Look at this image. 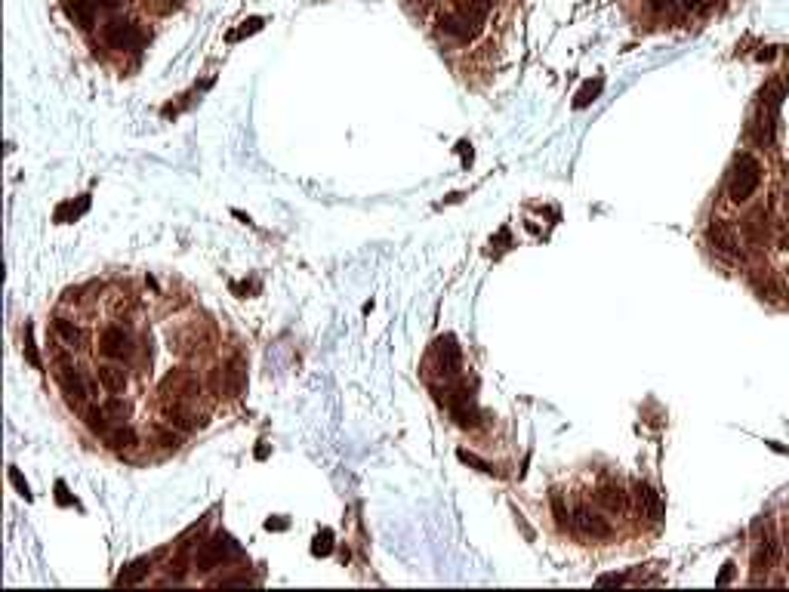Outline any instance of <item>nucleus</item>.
Segmentation results:
<instances>
[{"label": "nucleus", "instance_id": "nucleus-1", "mask_svg": "<svg viewBox=\"0 0 789 592\" xmlns=\"http://www.w3.org/2000/svg\"><path fill=\"white\" fill-rule=\"evenodd\" d=\"M99 40H102L109 49L114 53H139L142 47L148 44V31L139 28L133 19H124V16H111L102 22L99 28Z\"/></svg>", "mask_w": 789, "mask_h": 592}, {"label": "nucleus", "instance_id": "nucleus-2", "mask_svg": "<svg viewBox=\"0 0 789 592\" xmlns=\"http://www.w3.org/2000/svg\"><path fill=\"white\" fill-rule=\"evenodd\" d=\"M758 185H762V163H758V158L749 152L737 154L734 167H731V176H728V198L734 204H743L756 195Z\"/></svg>", "mask_w": 789, "mask_h": 592}, {"label": "nucleus", "instance_id": "nucleus-3", "mask_svg": "<svg viewBox=\"0 0 789 592\" xmlns=\"http://www.w3.org/2000/svg\"><path fill=\"white\" fill-rule=\"evenodd\" d=\"M234 559H241V546L234 543L225 531H216L213 537H207L204 543H198L195 555H191V565L198 570H213V568L225 565V561H234Z\"/></svg>", "mask_w": 789, "mask_h": 592}, {"label": "nucleus", "instance_id": "nucleus-4", "mask_svg": "<svg viewBox=\"0 0 789 592\" xmlns=\"http://www.w3.org/2000/svg\"><path fill=\"white\" fill-rule=\"evenodd\" d=\"M136 352H139V346H136V337L130 330H127L124 324H109L102 327V333H99V355L109 361H120V365H136Z\"/></svg>", "mask_w": 789, "mask_h": 592}, {"label": "nucleus", "instance_id": "nucleus-5", "mask_svg": "<svg viewBox=\"0 0 789 592\" xmlns=\"http://www.w3.org/2000/svg\"><path fill=\"white\" fill-rule=\"evenodd\" d=\"M161 413H164V423L173 426L179 432H198L207 426V413H200L195 408V401H185V398H164L161 404Z\"/></svg>", "mask_w": 789, "mask_h": 592}, {"label": "nucleus", "instance_id": "nucleus-6", "mask_svg": "<svg viewBox=\"0 0 789 592\" xmlns=\"http://www.w3.org/2000/svg\"><path fill=\"white\" fill-rule=\"evenodd\" d=\"M435 367H438V374H441L444 383L460 380V374H463V349H460V342H456L454 333H444V337H438V342H435Z\"/></svg>", "mask_w": 789, "mask_h": 592}, {"label": "nucleus", "instance_id": "nucleus-7", "mask_svg": "<svg viewBox=\"0 0 789 592\" xmlns=\"http://www.w3.org/2000/svg\"><path fill=\"white\" fill-rule=\"evenodd\" d=\"M571 527H573V531H580L583 537H589V540H607V537H614L611 522H607V518H601V512H595L592 506H583V503L571 509Z\"/></svg>", "mask_w": 789, "mask_h": 592}, {"label": "nucleus", "instance_id": "nucleus-8", "mask_svg": "<svg viewBox=\"0 0 789 592\" xmlns=\"http://www.w3.org/2000/svg\"><path fill=\"white\" fill-rule=\"evenodd\" d=\"M438 31L447 40H454V44H469V40H475V34L481 31V25L465 19L460 10H447L438 16Z\"/></svg>", "mask_w": 789, "mask_h": 592}, {"label": "nucleus", "instance_id": "nucleus-9", "mask_svg": "<svg viewBox=\"0 0 789 592\" xmlns=\"http://www.w3.org/2000/svg\"><path fill=\"white\" fill-rule=\"evenodd\" d=\"M706 238L722 256H731V259L740 256V234L734 232V225H731L728 219H712L706 228Z\"/></svg>", "mask_w": 789, "mask_h": 592}, {"label": "nucleus", "instance_id": "nucleus-10", "mask_svg": "<svg viewBox=\"0 0 789 592\" xmlns=\"http://www.w3.org/2000/svg\"><path fill=\"white\" fill-rule=\"evenodd\" d=\"M740 232H743V238L749 241L752 247H765L767 241H771V234H774L771 213H767L765 207H756V210H752L749 216L740 223Z\"/></svg>", "mask_w": 789, "mask_h": 592}, {"label": "nucleus", "instance_id": "nucleus-11", "mask_svg": "<svg viewBox=\"0 0 789 592\" xmlns=\"http://www.w3.org/2000/svg\"><path fill=\"white\" fill-rule=\"evenodd\" d=\"M632 503L638 509V515L648 518V522H660L663 518V500H660V494L654 488H651L648 481H635L632 484Z\"/></svg>", "mask_w": 789, "mask_h": 592}, {"label": "nucleus", "instance_id": "nucleus-12", "mask_svg": "<svg viewBox=\"0 0 789 592\" xmlns=\"http://www.w3.org/2000/svg\"><path fill=\"white\" fill-rule=\"evenodd\" d=\"M774 130H777V114L758 109L752 114V120L746 124V136H749L756 145H771L774 142Z\"/></svg>", "mask_w": 789, "mask_h": 592}, {"label": "nucleus", "instance_id": "nucleus-13", "mask_svg": "<svg viewBox=\"0 0 789 592\" xmlns=\"http://www.w3.org/2000/svg\"><path fill=\"white\" fill-rule=\"evenodd\" d=\"M96 380H99V386H102L109 395H124L127 392V386H130V374L124 370V365H99L96 367Z\"/></svg>", "mask_w": 789, "mask_h": 592}, {"label": "nucleus", "instance_id": "nucleus-14", "mask_svg": "<svg viewBox=\"0 0 789 592\" xmlns=\"http://www.w3.org/2000/svg\"><path fill=\"white\" fill-rule=\"evenodd\" d=\"M62 10H65V16L77 28H83V31H90V28L96 25V19H99V3H96V0H62Z\"/></svg>", "mask_w": 789, "mask_h": 592}, {"label": "nucleus", "instance_id": "nucleus-15", "mask_svg": "<svg viewBox=\"0 0 789 592\" xmlns=\"http://www.w3.org/2000/svg\"><path fill=\"white\" fill-rule=\"evenodd\" d=\"M598 500L601 506H605L607 512H614V515H623V512L629 509V500H632V494H626V488H623L616 479H607L605 484L598 488Z\"/></svg>", "mask_w": 789, "mask_h": 592}, {"label": "nucleus", "instance_id": "nucleus-16", "mask_svg": "<svg viewBox=\"0 0 789 592\" xmlns=\"http://www.w3.org/2000/svg\"><path fill=\"white\" fill-rule=\"evenodd\" d=\"M53 337L62 342V346H77V342L83 339V330H81V324H77L74 318H68V315H53Z\"/></svg>", "mask_w": 789, "mask_h": 592}, {"label": "nucleus", "instance_id": "nucleus-17", "mask_svg": "<svg viewBox=\"0 0 789 592\" xmlns=\"http://www.w3.org/2000/svg\"><path fill=\"white\" fill-rule=\"evenodd\" d=\"M83 423H87V429L93 435H99V438H105V435L114 429V419H111V413L105 410V404H90V408L83 410Z\"/></svg>", "mask_w": 789, "mask_h": 592}, {"label": "nucleus", "instance_id": "nucleus-18", "mask_svg": "<svg viewBox=\"0 0 789 592\" xmlns=\"http://www.w3.org/2000/svg\"><path fill=\"white\" fill-rule=\"evenodd\" d=\"M105 445H109L111 451H130V447L139 445V435H136V429L130 423H118L109 435H105Z\"/></svg>", "mask_w": 789, "mask_h": 592}, {"label": "nucleus", "instance_id": "nucleus-19", "mask_svg": "<svg viewBox=\"0 0 789 592\" xmlns=\"http://www.w3.org/2000/svg\"><path fill=\"white\" fill-rule=\"evenodd\" d=\"M491 6H493V0H454V10H460L463 16L472 19L475 25H484Z\"/></svg>", "mask_w": 789, "mask_h": 592}, {"label": "nucleus", "instance_id": "nucleus-20", "mask_svg": "<svg viewBox=\"0 0 789 592\" xmlns=\"http://www.w3.org/2000/svg\"><path fill=\"white\" fill-rule=\"evenodd\" d=\"M185 432H179V429H173V426H157L154 429V445L157 447H164V451H179V447L185 445V438H182Z\"/></svg>", "mask_w": 789, "mask_h": 592}, {"label": "nucleus", "instance_id": "nucleus-21", "mask_svg": "<svg viewBox=\"0 0 789 592\" xmlns=\"http://www.w3.org/2000/svg\"><path fill=\"white\" fill-rule=\"evenodd\" d=\"M87 207H90V198H87V195H83L77 204H74V201H65V204L56 207L53 219H56V223H74L77 216H83V213H87Z\"/></svg>", "mask_w": 789, "mask_h": 592}, {"label": "nucleus", "instance_id": "nucleus-22", "mask_svg": "<svg viewBox=\"0 0 789 592\" xmlns=\"http://www.w3.org/2000/svg\"><path fill=\"white\" fill-rule=\"evenodd\" d=\"M752 287H756V294L762 299H767V303H777V299H780V284H777V278H774L771 272L752 278Z\"/></svg>", "mask_w": 789, "mask_h": 592}, {"label": "nucleus", "instance_id": "nucleus-23", "mask_svg": "<svg viewBox=\"0 0 789 592\" xmlns=\"http://www.w3.org/2000/svg\"><path fill=\"white\" fill-rule=\"evenodd\" d=\"M152 561H154V559H139V561H133V565L118 577V586H124V583H142V580L148 577V570H152Z\"/></svg>", "mask_w": 789, "mask_h": 592}, {"label": "nucleus", "instance_id": "nucleus-24", "mask_svg": "<svg viewBox=\"0 0 789 592\" xmlns=\"http://www.w3.org/2000/svg\"><path fill=\"white\" fill-rule=\"evenodd\" d=\"M601 87H605V81H601V77H595V81H586L583 87H580L577 96H573V109H586V105H592L595 99H598Z\"/></svg>", "mask_w": 789, "mask_h": 592}, {"label": "nucleus", "instance_id": "nucleus-25", "mask_svg": "<svg viewBox=\"0 0 789 592\" xmlns=\"http://www.w3.org/2000/svg\"><path fill=\"white\" fill-rule=\"evenodd\" d=\"M774 238H777L780 250H789V195L783 201V213H780L777 225H774Z\"/></svg>", "mask_w": 789, "mask_h": 592}, {"label": "nucleus", "instance_id": "nucleus-26", "mask_svg": "<svg viewBox=\"0 0 789 592\" xmlns=\"http://www.w3.org/2000/svg\"><path fill=\"white\" fill-rule=\"evenodd\" d=\"M102 404H105V410L111 413V419H114V423H124V419L130 417V404H127V401H124V398H120V395H109V398H105Z\"/></svg>", "mask_w": 789, "mask_h": 592}, {"label": "nucleus", "instance_id": "nucleus-27", "mask_svg": "<svg viewBox=\"0 0 789 592\" xmlns=\"http://www.w3.org/2000/svg\"><path fill=\"white\" fill-rule=\"evenodd\" d=\"M25 358H28V365L31 367H44L40 365V355H38V346H34V330H31V324H25Z\"/></svg>", "mask_w": 789, "mask_h": 592}, {"label": "nucleus", "instance_id": "nucleus-28", "mask_svg": "<svg viewBox=\"0 0 789 592\" xmlns=\"http://www.w3.org/2000/svg\"><path fill=\"white\" fill-rule=\"evenodd\" d=\"M456 456H460V463H465V466H475L478 472H487V475L493 472V466H491V463H487V460H481V456H475L472 451H456Z\"/></svg>", "mask_w": 789, "mask_h": 592}, {"label": "nucleus", "instance_id": "nucleus-29", "mask_svg": "<svg viewBox=\"0 0 789 592\" xmlns=\"http://www.w3.org/2000/svg\"><path fill=\"white\" fill-rule=\"evenodd\" d=\"M552 512H555V518H558V525H571V509L564 506V497L561 494H552Z\"/></svg>", "mask_w": 789, "mask_h": 592}, {"label": "nucleus", "instance_id": "nucleus-30", "mask_svg": "<svg viewBox=\"0 0 789 592\" xmlns=\"http://www.w3.org/2000/svg\"><path fill=\"white\" fill-rule=\"evenodd\" d=\"M260 28H262V19H247V22H244L238 31L228 34V40H241V38H247V34H256Z\"/></svg>", "mask_w": 789, "mask_h": 592}, {"label": "nucleus", "instance_id": "nucleus-31", "mask_svg": "<svg viewBox=\"0 0 789 592\" xmlns=\"http://www.w3.org/2000/svg\"><path fill=\"white\" fill-rule=\"evenodd\" d=\"M330 549H333V534L330 531H324V534H318V540H314V546H312V552L314 555H327Z\"/></svg>", "mask_w": 789, "mask_h": 592}, {"label": "nucleus", "instance_id": "nucleus-32", "mask_svg": "<svg viewBox=\"0 0 789 592\" xmlns=\"http://www.w3.org/2000/svg\"><path fill=\"white\" fill-rule=\"evenodd\" d=\"M10 481H13V488H16L19 494L25 497V500H31V488H28V481L22 479V472H19V469H10Z\"/></svg>", "mask_w": 789, "mask_h": 592}, {"label": "nucleus", "instance_id": "nucleus-33", "mask_svg": "<svg viewBox=\"0 0 789 592\" xmlns=\"http://www.w3.org/2000/svg\"><path fill=\"white\" fill-rule=\"evenodd\" d=\"M681 10H687V13H703V10H709V0H681Z\"/></svg>", "mask_w": 789, "mask_h": 592}, {"label": "nucleus", "instance_id": "nucleus-34", "mask_svg": "<svg viewBox=\"0 0 789 592\" xmlns=\"http://www.w3.org/2000/svg\"><path fill=\"white\" fill-rule=\"evenodd\" d=\"M56 500H59L62 506H71V503H74V500H71V497H68V488H65V481H59V484H56Z\"/></svg>", "mask_w": 789, "mask_h": 592}, {"label": "nucleus", "instance_id": "nucleus-35", "mask_svg": "<svg viewBox=\"0 0 789 592\" xmlns=\"http://www.w3.org/2000/svg\"><path fill=\"white\" fill-rule=\"evenodd\" d=\"M96 3H99V10H105V13H118L124 0H96Z\"/></svg>", "mask_w": 789, "mask_h": 592}, {"label": "nucleus", "instance_id": "nucleus-36", "mask_svg": "<svg viewBox=\"0 0 789 592\" xmlns=\"http://www.w3.org/2000/svg\"><path fill=\"white\" fill-rule=\"evenodd\" d=\"M731 577H734V561H728V565H724V570H722L719 577H715V583H728Z\"/></svg>", "mask_w": 789, "mask_h": 592}, {"label": "nucleus", "instance_id": "nucleus-37", "mask_svg": "<svg viewBox=\"0 0 789 592\" xmlns=\"http://www.w3.org/2000/svg\"><path fill=\"white\" fill-rule=\"evenodd\" d=\"M774 56H777V47H762V53H758L756 59H758V62H767V59H774Z\"/></svg>", "mask_w": 789, "mask_h": 592}, {"label": "nucleus", "instance_id": "nucleus-38", "mask_svg": "<svg viewBox=\"0 0 789 592\" xmlns=\"http://www.w3.org/2000/svg\"><path fill=\"white\" fill-rule=\"evenodd\" d=\"M265 527H269V531H271V527H275V531H284L287 522H284V518H269V522H265Z\"/></svg>", "mask_w": 789, "mask_h": 592}, {"label": "nucleus", "instance_id": "nucleus-39", "mask_svg": "<svg viewBox=\"0 0 789 592\" xmlns=\"http://www.w3.org/2000/svg\"><path fill=\"white\" fill-rule=\"evenodd\" d=\"M456 148H460L463 161H472V145H465V142H460V145H456Z\"/></svg>", "mask_w": 789, "mask_h": 592}]
</instances>
